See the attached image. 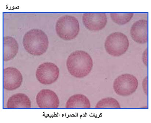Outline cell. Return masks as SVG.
Listing matches in <instances>:
<instances>
[{"label": "cell", "instance_id": "cell-1", "mask_svg": "<svg viewBox=\"0 0 151 123\" xmlns=\"http://www.w3.org/2000/svg\"><path fill=\"white\" fill-rule=\"evenodd\" d=\"M66 65L70 74L75 77L81 78L90 73L93 63L89 54L83 51L77 50L68 57Z\"/></svg>", "mask_w": 151, "mask_h": 123}, {"label": "cell", "instance_id": "cell-2", "mask_svg": "<svg viewBox=\"0 0 151 123\" xmlns=\"http://www.w3.org/2000/svg\"><path fill=\"white\" fill-rule=\"evenodd\" d=\"M26 51L31 55L39 56L47 51L49 46L47 36L41 29H33L24 35L22 41Z\"/></svg>", "mask_w": 151, "mask_h": 123}, {"label": "cell", "instance_id": "cell-3", "mask_svg": "<svg viewBox=\"0 0 151 123\" xmlns=\"http://www.w3.org/2000/svg\"><path fill=\"white\" fill-rule=\"evenodd\" d=\"M56 29L58 35L62 40H71L78 35L80 24L78 20L74 16L65 15L58 19Z\"/></svg>", "mask_w": 151, "mask_h": 123}, {"label": "cell", "instance_id": "cell-4", "mask_svg": "<svg viewBox=\"0 0 151 123\" xmlns=\"http://www.w3.org/2000/svg\"><path fill=\"white\" fill-rule=\"evenodd\" d=\"M129 41L127 37L120 32L113 33L107 37L104 44L106 51L109 55L119 57L128 50Z\"/></svg>", "mask_w": 151, "mask_h": 123}, {"label": "cell", "instance_id": "cell-5", "mask_svg": "<svg viewBox=\"0 0 151 123\" xmlns=\"http://www.w3.org/2000/svg\"><path fill=\"white\" fill-rule=\"evenodd\" d=\"M138 81L132 75L125 73L118 76L114 82L113 87L118 95L128 96L135 92L138 87Z\"/></svg>", "mask_w": 151, "mask_h": 123}, {"label": "cell", "instance_id": "cell-6", "mask_svg": "<svg viewBox=\"0 0 151 123\" xmlns=\"http://www.w3.org/2000/svg\"><path fill=\"white\" fill-rule=\"evenodd\" d=\"M59 70L57 66L52 63H45L37 68L36 76L42 84L50 85L56 82L59 78Z\"/></svg>", "mask_w": 151, "mask_h": 123}, {"label": "cell", "instance_id": "cell-7", "mask_svg": "<svg viewBox=\"0 0 151 123\" xmlns=\"http://www.w3.org/2000/svg\"><path fill=\"white\" fill-rule=\"evenodd\" d=\"M83 24L91 31L101 30L104 28L107 22L106 15L104 13H88L83 14Z\"/></svg>", "mask_w": 151, "mask_h": 123}, {"label": "cell", "instance_id": "cell-8", "mask_svg": "<svg viewBox=\"0 0 151 123\" xmlns=\"http://www.w3.org/2000/svg\"><path fill=\"white\" fill-rule=\"evenodd\" d=\"M23 78L21 72L17 68L8 67L4 70V88L12 91L20 87Z\"/></svg>", "mask_w": 151, "mask_h": 123}, {"label": "cell", "instance_id": "cell-9", "mask_svg": "<svg viewBox=\"0 0 151 123\" xmlns=\"http://www.w3.org/2000/svg\"><path fill=\"white\" fill-rule=\"evenodd\" d=\"M36 101L40 108H58L60 104L58 95L49 89H44L40 91L37 96Z\"/></svg>", "mask_w": 151, "mask_h": 123}, {"label": "cell", "instance_id": "cell-10", "mask_svg": "<svg viewBox=\"0 0 151 123\" xmlns=\"http://www.w3.org/2000/svg\"><path fill=\"white\" fill-rule=\"evenodd\" d=\"M148 22L146 19H141L133 24L130 30L133 40L139 44L147 42Z\"/></svg>", "mask_w": 151, "mask_h": 123}, {"label": "cell", "instance_id": "cell-11", "mask_svg": "<svg viewBox=\"0 0 151 123\" xmlns=\"http://www.w3.org/2000/svg\"><path fill=\"white\" fill-rule=\"evenodd\" d=\"M4 61L10 60L17 55L19 50V44L14 37L6 36L4 37Z\"/></svg>", "mask_w": 151, "mask_h": 123}, {"label": "cell", "instance_id": "cell-12", "mask_svg": "<svg viewBox=\"0 0 151 123\" xmlns=\"http://www.w3.org/2000/svg\"><path fill=\"white\" fill-rule=\"evenodd\" d=\"M7 108L10 109L16 108H30L31 101L29 97L22 93L14 94L9 99L7 103Z\"/></svg>", "mask_w": 151, "mask_h": 123}, {"label": "cell", "instance_id": "cell-13", "mask_svg": "<svg viewBox=\"0 0 151 123\" xmlns=\"http://www.w3.org/2000/svg\"><path fill=\"white\" fill-rule=\"evenodd\" d=\"M66 108H90V102L86 96L81 94H74L70 97L65 104Z\"/></svg>", "mask_w": 151, "mask_h": 123}, {"label": "cell", "instance_id": "cell-14", "mask_svg": "<svg viewBox=\"0 0 151 123\" xmlns=\"http://www.w3.org/2000/svg\"><path fill=\"white\" fill-rule=\"evenodd\" d=\"M134 14L132 13H112L111 17L114 22L119 25L125 24L132 19Z\"/></svg>", "mask_w": 151, "mask_h": 123}, {"label": "cell", "instance_id": "cell-15", "mask_svg": "<svg viewBox=\"0 0 151 123\" xmlns=\"http://www.w3.org/2000/svg\"><path fill=\"white\" fill-rule=\"evenodd\" d=\"M96 108H120V104L117 100L112 97L102 99L96 106Z\"/></svg>", "mask_w": 151, "mask_h": 123}, {"label": "cell", "instance_id": "cell-16", "mask_svg": "<svg viewBox=\"0 0 151 123\" xmlns=\"http://www.w3.org/2000/svg\"><path fill=\"white\" fill-rule=\"evenodd\" d=\"M142 88L143 91L145 94L146 95H147L148 94V77L146 76L143 79L142 82Z\"/></svg>", "mask_w": 151, "mask_h": 123}, {"label": "cell", "instance_id": "cell-17", "mask_svg": "<svg viewBox=\"0 0 151 123\" xmlns=\"http://www.w3.org/2000/svg\"><path fill=\"white\" fill-rule=\"evenodd\" d=\"M147 55L148 49L146 48L143 52L142 56V60L143 63L146 66H147L148 64Z\"/></svg>", "mask_w": 151, "mask_h": 123}]
</instances>
